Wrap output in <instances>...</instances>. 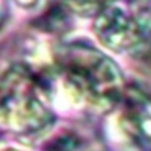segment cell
Listing matches in <instances>:
<instances>
[{
    "label": "cell",
    "instance_id": "4",
    "mask_svg": "<svg viewBox=\"0 0 151 151\" xmlns=\"http://www.w3.org/2000/svg\"><path fill=\"white\" fill-rule=\"evenodd\" d=\"M124 102V119L129 133L145 147H150V101L148 96L136 86L123 91L122 99Z\"/></svg>",
    "mask_w": 151,
    "mask_h": 151
},
{
    "label": "cell",
    "instance_id": "3",
    "mask_svg": "<svg viewBox=\"0 0 151 151\" xmlns=\"http://www.w3.org/2000/svg\"><path fill=\"white\" fill-rule=\"evenodd\" d=\"M93 30L96 37L111 50H135L148 42V6L142 8V5H139L135 11L127 12L111 2L96 14Z\"/></svg>",
    "mask_w": 151,
    "mask_h": 151
},
{
    "label": "cell",
    "instance_id": "9",
    "mask_svg": "<svg viewBox=\"0 0 151 151\" xmlns=\"http://www.w3.org/2000/svg\"><path fill=\"white\" fill-rule=\"evenodd\" d=\"M6 151H17V150H6Z\"/></svg>",
    "mask_w": 151,
    "mask_h": 151
},
{
    "label": "cell",
    "instance_id": "1",
    "mask_svg": "<svg viewBox=\"0 0 151 151\" xmlns=\"http://www.w3.org/2000/svg\"><path fill=\"white\" fill-rule=\"evenodd\" d=\"M55 59L70 88L93 108L108 111L120 102L124 91L122 71L98 49L74 42L58 47Z\"/></svg>",
    "mask_w": 151,
    "mask_h": 151
},
{
    "label": "cell",
    "instance_id": "8",
    "mask_svg": "<svg viewBox=\"0 0 151 151\" xmlns=\"http://www.w3.org/2000/svg\"><path fill=\"white\" fill-rule=\"evenodd\" d=\"M0 22H2V9H0Z\"/></svg>",
    "mask_w": 151,
    "mask_h": 151
},
{
    "label": "cell",
    "instance_id": "2",
    "mask_svg": "<svg viewBox=\"0 0 151 151\" xmlns=\"http://www.w3.org/2000/svg\"><path fill=\"white\" fill-rule=\"evenodd\" d=\"M53 122L46 91L24 65L9 68L0 77V126L19 135H34Z\"/></svg>",
    "mask_w": 151,
    "mask_h": 151
},
{
    "label": "cell",
    "instance_id": "5",
    "mask_svg": "<svg viewBox=\"0 0 151 151\" xmlns=\"http://www.w3.org/2000/svg\"><path fill=\"white\" fill-rule=\"evenodd\" d=\"M46 151H86V147L79 136L62 133L46 147Z\"/></svg>",
    "mask_w": 151,
    "mask_h": 151
},
{
    "label": "cell",
    "instance_id": "7",
    "mask_svg": "<svg viewBox=\"0 0 151 151\" xmlns=\"http://www.w3.org/2000/svg\"><path fill=\"white\" fill-rule=\"evenodd\" d=\"M14 2L18 3L19 6H22V8H33L40 2V0H14Z\"/></svg>",
    "mask_w": 151,
    "mask_h": 151
},
{
    "label": "cell",
    "instance_id": "6",
    "mask_svg": "<svg viewBox=\"0 0 151 151\" xmlns=\"http://www.w3.org/2000/svg\"><path fill=\"white\" fill-rule=\"evenodd\" d=\"M68 5L70 9L83 14V15H91V14H98L104 6L111 3L113 0H64Z\"/></svg>",
    "mask_w": 151,
    "mask_h": 151
}]
</instances>
